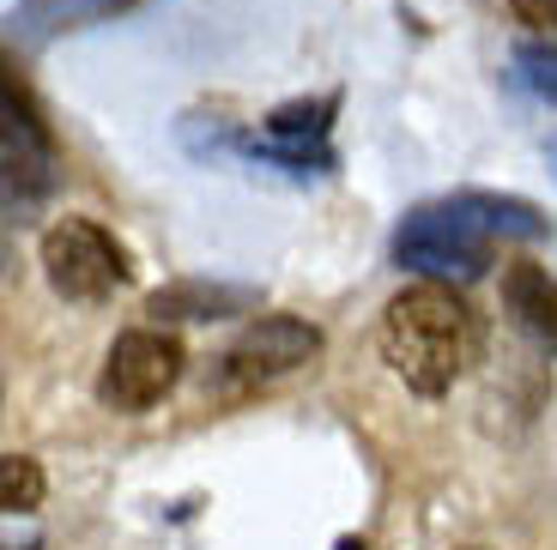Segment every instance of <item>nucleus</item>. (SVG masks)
<instances>
[{"label":"nucleus","mask_w":557,"mask_h":550,"mask_svg":"<svg viewBox=\"0 0 557 550\" xmlns=\"http://www.w3.org/2000/svg\"><path fill=\"white\" fill-rule=\"evenodd\" d=\"M479 351V321L443 278L406 285L382 315V358L412 393L436 399L467 375Z\"/></svg>","instance_id":"1"},{"label":"nucleus","mask_w":557,"mask_h":550,"mask_svg":"<svg viewBox=\"0 0 557 550\" xmlns=\"http://www.w3.org/2000/svg\"><path fill=\"white\" fill-rule=\"evenodd\" d=\"M491 242H497V236H485L455 200H443V207H418L412 218L400 224L394 261H400L406 273L443 278V285H473L491 266Z\"/></svg>","instance_id":"2"},{"label":"nucleus","mask_w":557,"mask_h":550,"mask_svg":"<svg viewBox=\"0 0 557 550\" xmlns=\"http://www.w3.org/2000/svg\"><path fill=\"white\" fill-rule=\"evenodd\" d=\"M42 273L67 303H103L127 285V248L91 218H61L42 230Z\"/></svg>","instance_id":"3"},{"label":"nucleus","mask_w":557,"mask_h":550,"mask_svg":"<svg viewBox=\"0 0 557 550\" xmlns=\"http://www.w3.org/2000/svg\"><path fill=\"white\" fill-rule=\"evenodd\" d=\"M176 375H182V345L164 327H134L110 345L98 393L110 399L115 412H146V405H158L176 387Z\"/></svg>","instance_id":"4"},{"label":"nucleus","mask_w":557,"mask_h":550,"mask_svg":"<svg viewBox=\"0 0 557 550\" xmlns=\"http://www.w3.org/2000/svg\"><path fill=\"white\" fill-rule=\"evenodd\" d=\"M321 351V333L297 315H255L249 327L237 333V345L224 351V370L237 382H273V375L304 370Z\"/></svg>","instance_id":"5"},{"label":"nucleus","mask_w":557,"mask_h":550,"mask_svg":"<svg viewBox=\"0 0 557 550\" xmlns=\"http://www.w3.org/2000/svg\"><path fill=\"white\" fill-rule=\"evenodd\" d=\"M7 182L25 200L30 193H49V182H55V146H49L30 97L13 79H7Z\"/></svg>","instance_id":"6"},{"label":"nucleus","mask_w":557,"mask_h":550,"mask_svg":"<svg viewBox=\"0 0 557 550\" xmlns=\"http://www.w3.org/2000/svg\"><path fill=\"white\" fill-rule=\"evenodd\" d=\"M261 309V290L255 285H231V278H182L146 297V315L164 327V321H224V315H249Z\"/></svg>","instance_id":"7"},{"label":"nucleus","mask_w":557,"mask_h":550,"mask_svg":"<svg viewBox=\"0 0 557 550\" xmlns=\"http://www.w3.org/2000/svg\"><path fill=\"white\" fill-rule=\"evenodd\" d=\"M503 303L521 321V333H533L545 351H557V278L552 273H540V266H509L503 273Z\"/></svg>","instance_id":"8"},{"label":"nucleus","mask_w":557,"mask_h":550,"mask_svg":"<svg viewBox=\"0 0 557 550\" xmlns=\"http://www.w3.org/2000/svg\"><path fill=\"white\" fill-rule=\"evenodd\" d=\"M455 207L467 212L485 236H509V242H545V236H552V224L540 218V207H528V200H516V193L467 188V193H455Z\"/></svg>","instance_id":"9"},{"label":"nucleus","mask_w":557,"mask_h":550,"mask_svg":"<svg viewBox=\"0 0 557 550\" xmlns=\"http://www.w3.org/2000/svg\"><path fill=\"white\" fill-rule=\"evenodd\" d=\"M339 97H304V103H278L267 115V134L278 139H327V122H334Z\"/></svg>","instance_id":"10"},{"label":"nucleus","mask_w":557,"mask_h":550,"mask_svg":"<svg viewBox=\"0 0 557 550\" xmlns=\"http://www.w3.org/2000/svg\"><path fill=\"white\" fill-rule=\"evenodd\" d=\"M37 502H42V466L30 454H7L0 460V509L30 514Z\"/></svg>","instance_id":"11"},{"label":"nucleus","mask_w":557,"mask_h":550,"mask_svg":"<svg viewBox=\"0 0 557 550\" xmlns=\"http://www.w3.org/2000/svg\"><path fill=\"white\" fill-rule=\"evenodd\" d=\"M516 79L528 85L533 97L557 103V42H521L516 49Z\"/></svg>","instance_id":"12"},{"label":"nucleus","mask_w":557,"mask_h":550,"mask_svg":"<svg viewBox=\"0 0 557 550\" xmlns=\"http://www.w3.org/2000/svg\"><path fill=\"white\" fill-rule=\"evenodd\" d=\"M521 25H552L557 30V0H509Z\"/></svg>","instance_id":"13"},{"label":"nucleus","mask_w":557,"mask_h":550,"mask_svg":"<svg viewBox=\"0 0 557 550\" xmlns=\"http://www.w3.org/2000/svg\"><path fill=\"white\" fill-rule=\"evenodd\" d=\"M552 170H557V146H552Z\"/></svg>","instance_id":"14"}]
</instances>
